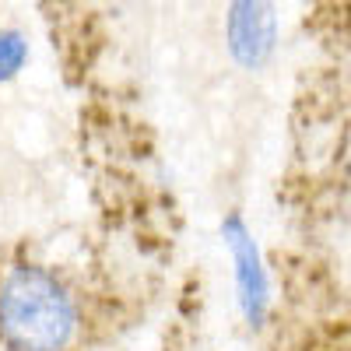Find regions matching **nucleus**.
I'll list each match as a JSON object with an SVG mask.
<instances>
[{
    "mask_svg": "<svg viewBox=\"0 0 351 351\" xmlns=\"http://www.w3.org/2000/svg\"><path fill=\"white\" fill-rule=\"evenodd\" d=\"M84 291L49 263L0 271V351H74L84 341Z\"/></svg>",
    "mask_w": 351,
    "mask_h": 351,
    "instance_id": "f257e3e1",
    "label": "nucleus"
},
{
    "mask_svg": "<svg viewBox=\"0 0 351 351\" xmlns=\"http://www.w3.org/2000/svg\"><path fill=\"white\" fill-rule=\"evenodd\" d=\"M228 46L243 67H260L274 49V8L271 0H232Z\"/></svg>",
    "mask_w": 351,
    "mask_h": 351,
    "instance_id": "f03ea898",
    "label": "nucleus"
},
{
    "mask_svg": "<svg viewBox=\"0 0 351 351\" xmlns=\"http://www.w3.org/2000/svg\"><path fill=\"white\" fill-rule=\"evenodd\" d=\"M25 60V46L18 36H0V71L11 74L18 64Z\"/></svg>",
    "mask_w": 351,
    "mask_h": 351,
    "instance_id": "7ed1b4c3",
    "label": "nucleus"
}]
</instances>
